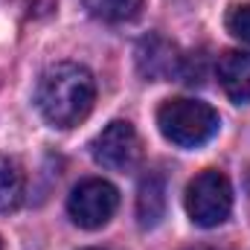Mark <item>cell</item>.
I'll use <instances>...</instances> for the list:
<instances>
[{
  "mask_svg": "<svg viewBox=\"0 0 250 250\" xmlns=\"http://www.w3.org/2000/svg\"><path fill=\"white\" fill-rule=\"evenodd\" d=\"M187 212L198 227H218L230 218L233 209V187L230 178L218 169H204L187 187Z\"/></svg>",
  "mask_w": 250,
  "mask_h": 250,
  "instance_id": "obj_3",
  "label": "cell"
},
{
  "mask_svg": "<svg viewBox=\"0 0 250 250\" xmlns=\"http://www.w3.org/2000/svg\"><path fill=\"white\" fill-rule=\"evenodd\" d=\"M84 6L93 18H102L108 23H123L137 18V12L143 9V0H84Z\"/></svg>",
  "mask_w": 250,
  "mask_h": 250,
  "instance_id": "obj_10",
  "label": "cell"
},
{
  "mask_svg": "<svg viewBox=\"0 0 250 250\" xmlns=\"http://www.w3.org/2000/svg\"><path fill=\"white\" fill-rule=\"evenodd\" d=\"M166 212V184L160 175H146L140 181V195H137V215L143 227H157Z\"/></svg>",
  "mask_w": 250,
  "mask_h": 250,
  "instance_id": "obj_8",
  "label": "cell"
},
{
  "mask_svg": "<svg viewBox=\"0 0 250 250\" xmlns=\"http://www.w3.org/2000/svg\"><path fill=\"white\" fill-rule=\"evenodd\" d=\"M117 207H120V192L114 184H108L102 178H87V181L76 184L67 198L70 218L84 230H96V227L108 224L111 215L117 212Z\"/></svg>",
  "mask_w": 250,
  "mask_h": 250,
  "instance_id": "obj_4",
  "label": "cell"
},
{
  "mask_svg": "<svg viewBox=\"0 0 250 250\" xmlns=\"http://www.w3.org/2000/svg\"><path fill=\"white\" fill-rule=\"evenodd\" d=\"M157 125L169 143H175L181 148H195V146L209 143L218 134L221 120H218L215 108H209L207 102L181 96V99H169L160 105Z\"/></svg>",
  "mask_w": 250,
  "mask_h": 250,
  "instance_id": "obj_2",
  "label": "cell"
},
{
  "mask_svg": "<svg viewBox=\"0 0 250 250\" xmlns=\"http://www.w3.org/2000/svg\"><path fill=\"white\" fill-rule=\"evenodd\" d=\"M87 250H102V248H87Z\"/></svg>",
  "mask_w": 250,
  "mask_h": 250,
  "instance_id": "obj_13",
  "label": "cell"
},
{
  "mask_svg": "<svg viewBox=\"0 0 250 250\" xmlns=\"http://www.w3.org/2000/svg\"><path fill=\"white\" fill-rule=\"evenodd\" d=\"M35 99H38V111L50 125L73 128L90 114L93 99H96V82L90 70L82 64H53L41 76Z\"/></svg>",
  "mask_w": 250,
  "mask_h": 250,
  "instance_id": "obj_1",
  "label": "cell"
},
{
  "mask_svg": "<svg viewBox=\"0 0 250 250\" xmlns=\"http://www.w3.org/2000/svg\"><path fill=\"white\" fill-rule=\"evenodd\" d=\"M0 250H3V242H0Z\"/></svg>",
  "mask_w": 250,
  "mask_h": 250,
  "instance_id": "obj_14",
  "label": "cell"
},
{
  "mask_svg": "<svg viewBox=\"0 0 250 250\" xmlns=\"http://www.w3.org/2000/svg\"><path fill=\"white\" fill-rule=\"evenodd\" d=\"M192 250H212V248H192Z\"/></svg>",
  "mask_w": 250,
  "mask_h": 250,
  "instance_id": "obj_12",
  "label": "cell"
},
{
  "mask_svg": "<svg viewBox=\"0 0 250 250\" xmlns=\"http://www.w3.org/2000/svg\"><path fill=\"white\" fill-rule=\"evenodd\" d=\"M215 76L233 102H250V53L227 50L215 64Z\"/></svg>",
  "mask_w": 250,
  "mask_h": 250,
  "instance_id": "obj_7",
  "label": "cell"
},
{
  "mask_svg": "<svg viewBox=\"0 0 250 250\" xmlns=\"http://www.w3.org/2000/svg\"><path fill=\"white\" fill-rule=\"evenodd\" d=\"M23 198V172L18 160L0 154V212H9Z\"/></svg>",
  "mask_w": 250,
  "mask_h": 250,
  "instance_id": "obj_9",
  "label": "cell"
},
{
  "mask_svg": "<svg viewBox=\"0 0 250 250\" xmlns=\"http://www.w3.org/2000/svg\"><path fill=\"white\" fill-rule=\"evenodd\" d=\"M227 29H230V35H236L239 41L250 44V3L233 6V9L227 12Z\"/></svg>",
  "mask_w": 250,
  "mask_h": 250,
  "instance_id": "obj_11",
  "label": "cell"
},
{
  "mask_svg": "<svg viewBox=\"0 0 250 250\" xmlns=\"http://www.w3.org/2000/svg\"><path fill=\"white\" fill-rule=\"evenodd\" d=\"M181 56L178 47L172 41H166L163 35H148L137 44V70L148 79V82H166L175 73H181Z\"/></svg>",
  "mask_w": 250,
  "mask_h": 250,
  "instance_id": "obj_6",
  "label": "cell"
},
{
  "mask_svg": "<svg viewBox=\"0 0 250 250\" xmlns=\"http://www.w3.org/2000/svg\"><path fill=\"white\" fill-rule=\"evenodd\" d=\"M90 154L99 166H105L111 172H131L143 157V143H140V134L134 131L131 123L114 120L93 137Z\"/></svg>",
  "mask_w": 250,
  "mask_h": 250,
  "instance_id": "obj_5",
  "label": "cell"
}]
</instances>
